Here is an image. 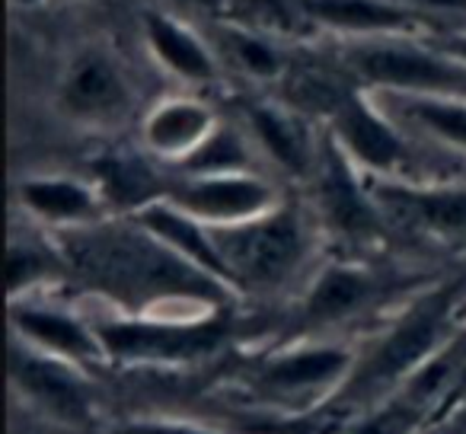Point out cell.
Returning <instances> with one entry per match:
<instances>
[{
  "mask_svg": "<svg viewBox=\"0 0 466 434\" xmlns=\"http://www.w3.org/2000/svg\"><path fill=\"white\" fill-rule=\"evenodd\" d=\"M67 281L128 317H195L240 304V294L157 240L135 217H106L52 234Z\"/></svg>",
  "mask_w": 466,
  "mask_h": 434,
  "instance_id": "cell-1",
  "label": "cell"
},
{
  "mask_svg": "<svg viewBox=\"0 0 466 434\" xmlns=\"http://www.w3.org/2000/svg\"><path fill=\"white\" fill-rule=\"evenodd\" d=\"M463 294L466 278L415 291L406 307L377 332L374 342L358 351V364L349 383L326 406V412L351 419L361 409L400 393L409 377L460 332L453 317H457V304L463 300Z\"/></svg>",
  "mask_w": 466,
  "mask_h": 434,
  "instance_id": "cell-2",
  "label": "cell"
},
{
  "mask_svg": "<svg viewBox=\"0 0 466 434\" xmlns=\"http://www.w3.org/2000/svg\"><path fill=\"white\" fill-rule=\"evenodd\" d=\"M358 364V348L326 336L285 338L259 355L243 374L249 399L281 412V419L317 415L342 393Z\"/></svg>",
  "mask_w": 466,
  "mask_h": 434,
  "instance_id": "cell-3",
  "label": "cell"
},
{
  "mask_svg": "<svg viewBox=\"0 0 466 434\" xmlns=\"http://www.w3.org/2000/svg\"><path fill=\"white\" fill-rule=\"evenodd\" d=\"M211 234L240 298L288 288L298 275H304L317 247V224L291 201H281L275 211L253 221L211 227Z\"/></svg>",
  "mask_w": 466,
  "mask_h": 434,
  "instance_id": "cell-4",
  "label": "cell"
},
{
  "mask_svg": "<svg viewBox=\"0 0 466 434\" xmlns=\"http://www.w3.org/2000/svg\"><path fill=\"white\" fill-rule=\"evenodd\" d=\"M116 368H188L214 358L233 338V307L195 317H93Z\"/></svg>",
  "mask_w": 466,
  "mask_h": 434,
  "instance_id": "cell-5",
  "label": "cell"
},
{
  "mask_svg": "<svg viewBox=\"0 0 466 434\" xmlns=\"http://www.w3.org/2000/svg\"><path fill=\"white\" fill-rule=\"evenodd\" d=\"M345 65L368 93L380 96H460L466 99V65L415 35L355 42Z\"/></svg>",
  "mask_w": 466,
  "mask_h": 434,
  "instance_id": "cell-6",
  "label": "cell"
},
{
  "mask_svg": "<svg viewBox=\"0 0 466 434\" xmlns=\"http://www.w3.org/2000/svg\"><path fill=\"white\" fill-rule=\"evenodd\" d=\"M364 176V173H361ZM390 234L441 249H466V182L400 176H364Z\"/></svg>",
  "mask_w": 466,
  "mask_h": 434,
  "instance_id": "cell-7",
  "label": "cell"
},
{
  "mask_svg": "<svg viewBox=\"0 0 466 434\" xmlns=\"http://www.w3.org/2000/svg\"><path fill=\"white\" fill-rule=\"evenodd\" d=\"M396 294H400V281L387 272H377L368 262H326L313 272L310 285L300 294L298 307L291 310V329L281 336V342L326 336L336 326L374 313L383 300H393Z\"/></svg>",
  "mask_w": 466,
  "mask_h": 434,
  "instance_id": "cell-8",
  "label": "cell"
},
{
  "mask_svg": "<svg viewBox=\"0 0 466 434\" xmlns=\"http://www.w3.org/2000/svg\"><path fill=\"white\" fill-rule=\"evenodd\" d=\"M326 125L329 141L349 156L358 173L380 179L415 176V150L406 128L383 109V103H374L364 86L351 90Z\"/></svg>",
  "mask_w": 466,
  "mask_h": 434,
  "instance_id": "cell-9",
  "label": "cell"
},
{
  "mask_svg": "<svg viewBox=\"0 0 466 434\" xmlns=\"http://www.w3.org/2000/svg\"><path fill=\"white\" fill-rule=\"evenodd\" d=\"M10 383L33 412L61 428H93L99 396L93 374L71 361L42 355L29 345H10Z\"/></svg>",
  "mask_w": 466,
  "mask_h": 434,
  "instance_id": "cell-10",
  "label": "cell"
},
{
  "mask_svg": "<svg viewBox=\"0 0 466 434\" xmlns=\"http://www.w3.org/2000/svg\"><path fill=\"white\" fill-rule=\"evenodd\" d=\"M313 182V205H317V221L345 243L355 247H374L387 240L390 227L383 221L380 207L370 198L364 176L351 167V160L329 141L326 135L323 154H319Z\"/></svg>",
  "mask_w": 466,
  "mask_h": 434,
  "instance_id": "cell-11",
  "label": "cell"
},
{
  "mask_svg": "<svg viewBox=\"0 0 466 434\" xmlns=\"http://www.w3.org/2000/svg\"><path fill=\"white\" fill-rule=\"evenodd\" d=\"M10 329H14L16 342L29 345L42 355L77 364L90 374L109 368V355H106L103 336H99L93 317L74 310V307L55 304V300L48 304L39 294L10 300Z\"/></svg>",
  "mask_w": 466,
  "mask_h": 434,
  "instance_id": "cell-12",
  "label": "cell"
},
{
  "mask_svg": "<svg viewBox=\"0 0 466 434\" xmlns=\"http://www.w3.org/2000/svg\"><path fill=\"white\" fill-rule=\"evenodd\" d=\"M167 201L192 214L208 227H233L253 221L281 205V192L262 173L227 176H173Z\"/></svg>",
  "mask_w": 466,
  "mask_h": 434,
  "instance_id": "cell-13",
  "label": "cell"
},
{
  "mask_svg": "<svg viewBox=\"0 0 466 434\" xmlns=\"http://www.w3.org/2000/svg\"><path fill=\"white\" fill-rule=\"evenodd\" d=\"M58 106L67 118L90 128H112L131 116L128 77L106 52H80L61 77Z\"/></svg>",
  "mask_w": 466,
  "mask_h": 434,
  "instance_id": "cell-14",
  "label": "cell"
},
{
  "mask_svg": "<svg viewBox=\"0 0 466 434\" xmlns=\"http://www.w3.org/2000/svg\"><path fill=\"white\" fill-rule=\"evenodd\" d=\"M307 26H323L355 42L415 35L425 16L406 7L402 0H285Z\"/></svg>",
  "mask_w": 466,
  "mask_h": 434,
  "instance_id": "cell-15",
  "label": "cell"
},
{
  "mask_svg": "<svg viewBox=\"0 0 466 434\" xmlns=\"http://www.w3.org/2000/svg\"><path fill=\"white\" fill-rule=\"evenodd\" d=\"M90 182L112 217H135L169 195L173 176L147 150H106L90 160Z\"/></svg>",
  "mask_w": 466,
  "mask_h": 434,
  "instance_id": "cell-16",
  "label": "cell"
},
{
  "mask_svg": "<svg viewBox=\"0 0 466 434\" xmlns=\"http://www.w3.org/2000/svg\"><path fill=\"white\" fill-rule=\"evenodd\" d=\"M247 131L256 150L272 160L291 179H310L317 173L323 144L313 141L310 122L304 112L285 103H249L243 109Z\"/></svg>",
  "mask_w": 466,
  "mask_h": 434,
  "instance_id": "cell-17",
  "label": "cell"
},
{
  "mask_svg": "<svg viewBox=\"0 0 466 434\" xmlns=\"http://www.w3.org/2000/svg\"><path fill=\"white\" fill-rule=\"evenodd\" d=\"M16 198L23 211L52 234L112 217L96 186L77 176H29L16 186Z\"/></svg>",
  "mask_w": 466,
  "mask_h": 434,
  "instance_id": "cell-18",
  "label": "cell"
},
{
  "mask_svg": "<svg viewBox=\"0 0 466 434\" xmlns=\"http://www.w3.org/2000/svg\"><path fill=\"white\" fill-rule=\"evenodd\" d=\"M220 118L205 99L169 96L160 99L141 122V147L154 160L179 167L188 154L205 144V137L218 128Z\"/></svg>",
  "mask_w": 466,
  "mask_h": 434,
  "instance_id": "cell-19",
  "label": "cell"
},
{
  "mask_svg": "<svg viewBox=\"0 0 466 434\" xmlns=\"http://www.w3.org/2000/svg\"><path fill=\"white\" fill-rule=\"evenodd\" d=\"M135 221L141 224V227H147L157 240L167 243L173 253H179L182 259H188L192 266H198L201 272H208L211 278L224 281L230 291H237V285H233V278H230V268H227V262H224V256H220L208 224L195 221L192 214H186L182 207H176L173 201H167V198L144 207L141 214H135Z\"/></svg>",
  "mask_w": 466,
  "mask_h": 434,
  "instance_id": "cell-20",
  "label": "cell"
},
{
  "mask_svg": "<svg viewBox=\"0 0 466 434\" xmlns=\"http://www.w3.org/2000/svg\"><path fill=\"white\" fill-rule=\"evenodd\" d=\"M144 39L154 58L160 61L163 71L179 77L182 84H214L220 74L218 58L205 45L198 33L179 23L176 16L160 14V10H147L144 14Z\"/></svg>",
  "mask_w": 466,
  "mask_h": 434,
  "instance_id": "cell-21",
  "label": "cell"
},
{
  "mask_svg": "<svg viewBox=\"0 0 466 434\" xmlns=\"http://www.w3.org/2000/svg\"><path fill=\"white\" fill-rule=\"evenodd\" d=\"M383 109L431 144L466 154V99L460 96H383Z\"/></svg>",
  "mask_w": 466,
  "mask_h": 434,
  "instance_id": "cell-22",
  "label": "cell"
},
{
  "mask_svg": "<svg viewBox=\"0 0 466 434\" xmlns=\"http://www.w3.org/2000/svg\"><path fill=\"white\" fill-rule=\"evenodd\" d=\"M67 281V266L58 243L48 240H10L7 249V291L10 300L33 298L48 285Z\"/></svg>",
  "mask_w": 466,
  "mask_h": 434,
  "instance_id": "cell-23",
  "label": "cell"
},
{
  "mask_svg": "<svg viewBox=\"0 0 466 434\" xmlns=\"http://www.w3.org/2000/svg\"><path fill=\"white\" fill-rule=\"evenodd\" d=\"M176 176H227V173H256V144L249 131L237 125L218 122V128L205 137L195 154H188Z\"/></svg>",
  "mask_w": 466,
  "mask_h": 434,
  "instance_id": "cell-24",
  "label": "cell"
},
{
  "mask_svg": "<svg viewBox=\"0 0 466 434\" xmlns=\"http://www.w3.org/2000/svg\"><path fill=\"white\" fill-rule=\"evenodd\" d=\"M425 425H431V412L406 393H393L355 412L336 434H419Z\"/></svg>",
  "mask_w": 466,
  "mask_h": 434,
  "instance_id": "cell-25",
  "label": "cell"
},
{
  "mask_svg": "<svg viewBox=\"0 0 466 434\" xmlns=\"http://www.w3.org/2000/svg\"><path fill=\"white\" fill-rule=\"evenodd\" d=\"M227 48H230V58L256 80H279L285 77V58L272 42L259 39L253 33H243V29H230L227 33Z\"/></svg>",
  "mask_w": 466,
  "mask_h": 434,
  "instance_id": "cell-26",
  "label": "cell"
},
{
  "mask_svg": "<svg viewBox=\"0 0 466 434\" xmlns=\"http://www.w3.org/2000/svg\"><path fill=\"white\" fill-rule=\"evenodd\" d=\"M106 434H230L211 425H198V421L186 419H128L122 425L109 428Z\"/></svg>",
  "mask_w": 466,
  "mask_h": 434,
  "instance_id": "cell-27",
  "label": "cell"
},
{
  "mask_svg": "<svg viewBox=\"0 0 466 434\" xmlns=\"http://www.w3.org/2000/svg\"><path fill=\"white\" fill-rule=\"evenodd\" d=\"M406 7L419 10L421 16H463L466 20V0H402Z\"/></svg>",
  "mask_w": 466,
  "mask_h": 434,
  "instance_id": "cell-28",
  "label": "cell"
},
{
  "mask_svg": "<svg viewBox=\"0 0 466 434\" xmlns=\"http://www.w3.org/2000/svg\"><path fill=\"white\" fill-rule=\"evenodd\" d=\"M463 402H466V368H463V374L457 377V383H453V389H451V393H447V399L441 402V409H438V412H434V421H431V425H438V421H444L447 415H453L460 406H463Z\"/></svg>",
  "mask_w": 466,
  "mask_h": 434,
  "instance_id": "cell-29",
  "label": "cell"
},
{
  "mask_svg": "<svg viewBox=\"0 0 466 434\" xmlns=\"http://www.w3.org/2000/svg\"><path fill=\"white\" fill-rule=\"evenodd\" d=\"M431 45H438L441 52H447L451 58H457V61H463V65H466V29H463V33L457 29V33L438 35Z\"/></svg>",
  "mask_w": 466,
  "mask_h": 434,
  "instance_id": "cell-30",
  "label": "cell"
},
{
  "mask_svg": "<svg viewBox=\"0 0 466 434\" xmlns=\"http://www.w3.org/2000/svg\"><path fill=\"white\" fill-rule=\"evenodd\" d=\"M14 4H16V7H39L42 0H14Z\"/></svg>",
  "mask_w": 466,
  "mask_h": 434,
  "instance_id": "cell-31",
  "label": "cell"
}]
</instances>
